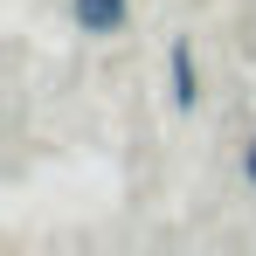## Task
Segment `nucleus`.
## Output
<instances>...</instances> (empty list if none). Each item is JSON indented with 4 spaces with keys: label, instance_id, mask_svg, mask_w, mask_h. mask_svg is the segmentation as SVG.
I'll use <instances>...</instances> for the list:
<instances>
[{
    "label": "nucleus",
    "instance_id": "obj_1",
    "mask_svg": "<svg viewBox=\"0 0 256 256\" xmlns=\"http://www.w3.org/2000/svg\"><path fill=\"white\" fill-rule=\"evenodd\" d=\"M166 70H173V111H194L201 104V70H194V42L187 35L166 42Z\"/></svg>",
    "mask_w": 256,
    "mask_h": 256
},
{
    "label": "nucleus",
    "instance_id": "obj_2",
    "mask_svg": "<svg viewBox=\"0 0 256 256\" xmlns=\"http://www.w3.org/2000/svg\"><path fill=\"white\" fill-rule=\"evenodd\" d=\"M70 14H76V28H84V35H97V42L125 35V21H132L125 0H70Z\"/></svg>",
    "mask_w": 256,
    "mask_h": 256
},
{
    "label": "nucleus",
    "instance_id": "obj_3",
    "mask_svg": "<svg viewBox=\"0 0 256 256\" xmlns=\"http://www.w3.org/2000/svg\"><path fill=\"white\" fill-rule=\"evenodd\" d=\"M242 173H250V187H256V132H250V146H242Z\"/></svg>",
    "mask_w": 256,
    "mask_h": 256
}]
</instances>
